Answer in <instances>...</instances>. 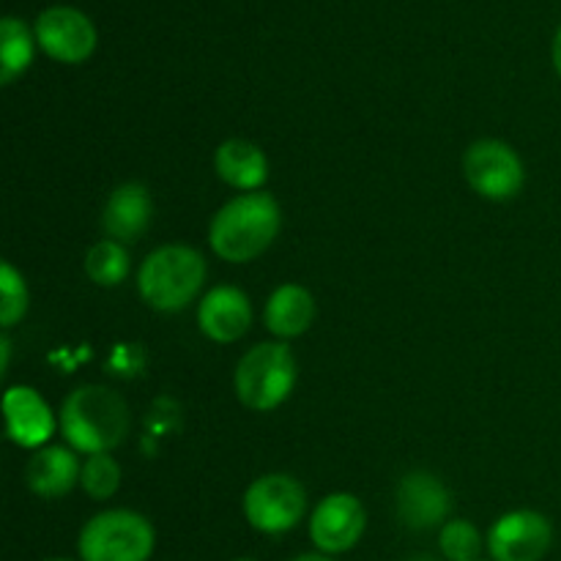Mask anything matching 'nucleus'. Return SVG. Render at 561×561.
<instances>
[{"instance_id": "nucleus-1", "label": "nucleus", "mask_w": 561, "mask_h": 561, "mask_svg": "<svg viewBox=\"0 0 561 561\" xmlns=\"http://www.w3.org/2000/svg\"><path fill=\"white\" fill-rule=\"evenodd\" d=\"M58 427L75 453L102 455L126 442L131 414L118 392L99 383H85L64 400Z\"/></svg>"}, {"instance_id": "nucleus-2", "label": "nucleus", "mask_w": 561, "mask_h": 561, "mask_svg": "<svg viewBox=\"0 0 561 561\" xmlns=\"http://www.w3.org/2000/svg\"><path fill=\"white\" fill-rule=\"evenodd\" d=\"M283 225L277 201L266 192H244L225 203L211 219V250L228 263H250L274 244Z\"/></svg>"}, {"instance_id": "nucleus-3", "label": "nucleus", "mask_w": 561, "mask_h": 561, "mask_svg": "<svg viewBox=\"0 0 561 561\" xmlns=\"http://www.w3.org/2000/svg\"><path fill=\"white\" fill-rule=\"evenodd\" d=\"M206 272V257L195 247L164 244L142 261L137 290L153 310L179 312L197 299Z\"/></svg>"}, {"instance_id": "nucleus-4", "label": "nucleus", "mask_w": 561, "mask_h": 561, "mask_svg": "<svg viewBox=\"0 0 561 561\" xmlns=\"http://www.w3.org/2000/svg\"><path fill=\"white\" fill-rule=\"evenodd\" d=\"M236 398L252 411H274L296 387V356L285 343H261L236 365Z\"/></svg>"}, {"instance_id": "nucleus-5", "label": "nucleus", "mask_w": 561, "mask_h": 561, "mask_svg": "<svg viewBox=\"0 0 561 561\" xmlns=\"http://www.w3.org/2000/svg\"><path fill=\"white\" fill-rule=\"evenodd\" d=\"M157 548L151 520L131 510H107L82 526L77 551L82 561H148Z\"/></svg>"}, {"instance_id": "nucleus-6", "label": "nucleus", "mask_w": 561, "mask_h": 561, "mask_svg": "<svg viewBox=\"0 0 561 561\" xmlns=\"http://www.w3.org/2000/svg\"><path fill=\"white\" fill-rule=\"evenodd\" d=\"M244 515L263 535H285L307 515V491L290 474H263L247 488Z\"/></svg>"}, {"instance_id": "nucleus-7", "label": "nucleus", "mask_w": 561, "mask_h": 561, "mask_svg": "<svg viewBox=\"0 0 561 561\" xmlns=\"http://www.w3.org/2000/svg\"><path fill=\"white\" fill-rule=\"evenodd\" d=\"M463 175L477 195L488 201H513L526 184V170L513 146L502 140L471 142L463 157Z\"/></svg>"}, {"instance_id": "nucleus-8", "label": "nucleus", "mask_w": 561, "mask_h": 561, "mask_svg": "<svg viewBox=\"0 0 561 561\" xmlns=\"http://www.w3.org/2000/svg\"><path fill=\"white\" fill-rule=\"evenodd\" d=\"M553 546V526L537 510H513L488 531L493 561H542Z\"/></svg>"}, {"instance_id": "nucleus-9", "label": "nucleus", "mask_w": 561, "mask_h": 561, "mask_svg": "<svg viewBox=\"0 0 561 561\" xmlns=\"http://www.w3.org/2000/svg\"><path fill=\"white\" fill-rule=\"evenodd\" d=\"M33 33H36L38 47L60 64H82L96 49V27L80 9H71V5L44 9Z\"/></svg>"}, {"instance_id": "nucleus-10", "label": "nucleus", "mask_w": 561, "mask_h": 561, "mask_svg": "<svg viewBox=\"0 0 561 561\" xmlns=\"http://www.w3.org/2000/svg\"><path fill=\"white\" fill-rule=\"evenodd\" d=\"M367 526V513L362 502L351 493H332L321 499L310 515V540L318 553L337 557L351 551L362 540Z\"/></svg>"}, {"instance_id": "nucleus-11", "label": "nucleus", "mask_w": 561, "mask_h": 561, "mask_svg": "<svg viewBox=\"0 0 561 561\" xmlns=\"http://www.w3.org/2000/svg\"><path fill=\"white\" fill-rule=\"evenodd\" d=\"M453 499L444 482L431 471H411L398 485V515L409 529L427 531L444 524Z\"/></svg>"}, {"instance_id": "nucleus-12", "label": "nucleus", "mask_w": 561, "mask_h": 561, "mask_svg": "<svg viewBox=\"0 0 561 561\" xmlns=\"http://www.w3.org/2000/svg\"><path fill=\"white\" fill-rule=\"evenodd\" d=\"M197 327L214 343H236L252 327L250 296L233 285H217L201 299Z\"/></svg>"}, {"instance_id": "nucleus-13", "label": "nucleus", "mask_w": 561, "mask_h": 561, "mask_svg": "<svg viewBox=\"0 0 561 561\" xmlns=\"http://www.w3.org/2000/svg\"><path fill=\"white\" fill-rule=\"evenodd\" d=\"M5 436L25 449H42L55 433V414L31 387H11L3 398Z\"/></svg>"}, {"instance_id": "nucleus-14", "label": "nucleus", "mask_w": 561, "mask_h": 561, "mask_svg": "<svg viewBox=\"0 0 561 561\" xmlns=\"http://www.w3.org/2000/svg\"><path fill=\"white\" fill-rule=\"evenodd\" d=\"M151 192L137 184V181H129V184H121L104 203L102 228L107 239L131 244V241L146 233L148 222H151Z\"/></svg>"}, {"instance_id": "nucleus-15", "label": "nucleus", "mask_w": 561, "mask_h": 561, "mask_svg": "<svg viewBox=\"0 0 561 561\" xmlns=\"http://www.w3.org/2000/svg\"><path fill=\"white\" fill-rule=\"evenodd\" d=\"M82 466L75 449L42 447L25 466V482L36 496L60 499L80 482Z\"/></svg>"}, {"instance_id": "nucleus-16", "label": "nucleus", "mask_w": 561, "mask_h": 561, "mask_svg": "<svg viewBox=\"0 0 561 561\" xmlns=\"http://www.w3.org/2000/svg\"><path fill=\"white\" fill-rule=\"evenodd\" d=\"M214 170L228 186L239 192H257L268 179V162L261 146L250 140H225L214 153Z\"/></svg>"}, {"instance_id": "nucleus-17", "label": "nucleus", "mask_w": 561, "mask_h": 561, "mask_svg": "<svg viewBox=\"0 0 561 561\" xmlns=\"http://www.w3.org/2000/svg\"><path fill=\"white\" fill-rule=\"evenodd\" d=\"M263 318H266V329L274 337H301L316 318V299L301 285L285 283L268 296Z\"/></svg>"}, {"instance_id": "nucleus-18", "label": "nucleus", "mask_w": 561, "mask_h": 561, "mask_svg": "<svg viewBox=\"0 0 561 561\" xmlns=\"http://www.w3.org/2000/svg\"><path fill=\"white\" fill-rule=\"evenodd\" d=\"M33 36L31 27L16 16H5L0 22V82L11 85L33 60Z\"/></svg>"}, {"instance_id": "nucleus-19", "label": "nucleus", "mask_w": 561, "mask_h": 561, "mask_svg": "<svg viewBox=\"0 0 561 561\" xmlns=\"http://www.w3.org/2000/svg\"><path fill=\"white\" fill-rule=\"evenodd\" d=\"M129 252L121 241L102 239L85 255V274L102 288H115L129 277Z\"/></svg>"}, {"instance_id": "nucleus-20", "label": "nucleus", "mask_w": 561, "mask_h": 561, "mask_svg": "<svg viewBox=\"0 0 561 561\" xmlns=\"http://www.w3.org/2000/svg\"><path fill=\"white\" fill-rule=\"evenodd\" d=\"M438 548L447 561H480L482 535L471 520H447L438 535Z\"/></svg>"}, {"instance_id": "nucleus-21", "label": "nucleus", "mask_w": 561, "mask_h": 561, "mask_svg": "<svg viewBox=\"0 0 561 561\" xmlns=\"http://www.w3.org/2000/svg\"><path fill=\"white\" fill-rule=\"evenodd\" d=\"M80 485L88 496L104 502V499L115 496V491L121 488V466L115 463V458H110V453L91 455L82 463Z\"/></svg>"}, {"instance_id": "nucleus-22", "label": "nucleus", "mask_w": 561, "mask_h": 561, "mask_svg": "<svg viewBox=\"0 0 561 561\" xmlns=\"http://www.w3.org/2000/svg\"><path fill=\"white\" fill-rule=\"evenodd\" d=\"M27 312V285L11 263L0 266V323L11 329Z\"/></svg>"}, {"instance_id": "nucleus-23", "label": "nucleus", "mask_w": 561, "mask_h": 561, "mask_svg": "<svg viewBox=\"0 0 561 561\" xmlns=\"http://www.w3.org/2000/svg\"><path fill=\"white\" fill-rule=\"evenodd\" d=\"M553 69H557V75H559V80H561V25H559V31H557V36H553Z\"/></svg>"}, {"instance_id": "nucleus-24", "label": "nucleus", "mask_w": 561, "mask_h": 561, "mask_svg": "<svg viewBox=\"0 0 561 561\" xmlns=\"http://www.w3.org/2000/svg\"><path fill=\"white\" fill-rule=\"evenodd\" d=\"M0 351H3V365H0L3 370L0 373L5 376V373H9V356H11V345H9V337H5V334H3V340H0Z\"/></svg>"}, {"instance_id": "nucleus-25", "label": "nucleus", "mask_w": 561, "mask_h": 561, "mask_svg": "<svg viewBox=\"0 0 561 561\" xmlns=\"http://www.w3.org/2000/svg\"><path fill=\"white\" fill-rule=\"evenodd\" d=\"M294 561H334V559L327 557V553H301V557H296Z\"/></svg>"}, {"instance_id": "nucleus-26", "label": "nucleus", "mask_w": 561, "mask_h": 561, "mask_svg": "<svg viewBox=\"0 0 561 561\" xmlns=\"http://www.w3.org/2000/svg\"><path fill=\"white\" fill-rule=\"evenodd\" d=\"M49 561H71V559H49Z\"/></svg>"}, {"instance_id": "nucleus-27", "label": "nucleus", "mask_w": 561, "mask_h": 561, "mask_svg": "<svg viewBox=\"0 0 561 561\" xmlns=\"http://www.w3.org/2000/svg\"><path fill=\"white\" fill-rule=\"evenodd\" d=\"M236 561H252V559H236Z\"/></svg>"}, {"instance_id": "nucleus-28", "label": "nucleus", "mask_w": 561, "mask_h": 561, "mask_svg": "<svg viewBox=\"0 0 561 561\" xmlns=\"http://www.w3.org/2000/svg\"><path fill=\"white\" fill-rule=\"evenodd\" d=\"M480 561H482V559H480Z\"/></svg>"}]
</instances>
